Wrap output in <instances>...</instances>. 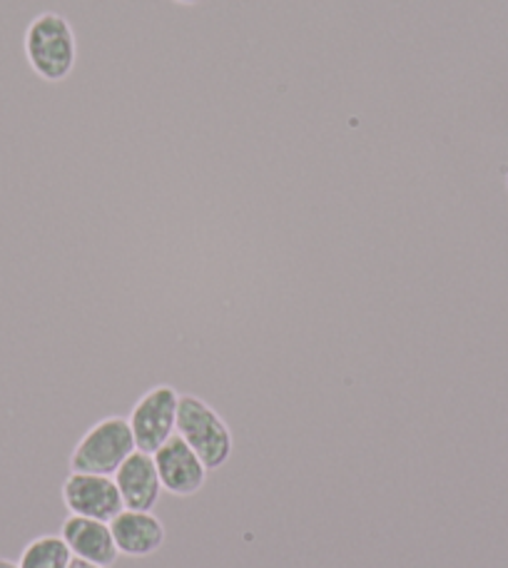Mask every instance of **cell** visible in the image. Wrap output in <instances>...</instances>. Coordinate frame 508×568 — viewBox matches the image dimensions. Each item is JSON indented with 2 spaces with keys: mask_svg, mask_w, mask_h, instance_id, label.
Returning a JSON list of instances; mask_svg holds the SVG:
<instances>
[{
  "mask_svg": "<svg viewBox=\"0 0 508 568\" xmlns=\"http://www.w3.org/2000/svg\"><path fill=\"white\" fill-rule=\"evenodd\" d=\"M135 436L123 417H105L90 426L70 454V469L80 474L115 476L128 456L135 452Z\"/></svg>",
  "mask_w": 508,
  "mask_h": 568,
  "instance_id": "obj_3",
  "label": "cell"
},
{
  "mask_svg": "<svg viewBox=\"0 0 508 568\" xmlns=\"http://www.w3.org/2000/svg\"><path fill=\"white\" fill-rule=\"evenodd\" d=\"M0 568H20L16 561H8V559H0Z\"/></svg>",
  "mask_w": 508,
  "mask_h": 568,
  "instance_id": "obj_12",
  "label": "cell"
},
{
  "mask_svg": "<svg viewBox=\"0 0 508 568\" xmlns=\"http://www.w3.org/2000/svg\"><path fill=\"white\" fill-rule=\"evenodd\" d=\"M63 501L70 514L108 524L125 509L115 479L103 474H70L63 484Z\"/></svg>",
  "mask_w": 508,
  "mask_h": 568,
  "instance_id": "obj_5",
  "label": "cell"
},
{
  "mask_svg": "<svg viewBox=\"0 0 508 568\" xmlns=\"http://www.w3.org/2000/svg\"><path fill=\"white\" fill-rule=\"evenodd\" d=\"M110 529H113L118 551L132 559L155 554L165 544V526L152 511L123 509L110 521Z\"/></svg>",
  "mask_w": 508,
  "mask_h": 568,
  "instance_id": "obj_9",
  "label": "cell"
},
{
  "mask_svg": "<svg viewBox=\"0 0 508 568\" xmlns=\"http://www.w3.org/2000/svg\"><path fill=\"white\" fill-rule=\"evenodd\" d=\"M177 3H182V6H195V3H200V0H177Z\"/></svg>",
  "mask_w": 508,
  "mask_h": 568,
  "instance_id": "obj_13",
  "label": "cell"
},
{
  "mask_svg": "<svg viewBox=\"0 0 508 568\" xmlns=\"http://www.w3.org/2000/svg\"><path fill=\"white\" fill-rule=\"evenodd\" d=\"M68 568H100V566H95V564H88V561H83V559H73L70 561V566Z\"/></svg>",
  "mask_w": 508,
  "mask_h": 568,
  "instance_id": "obj_11",
  "label": "cell"
},
{
  "mask_svg": "<svg viewBox=\"0 0 508 568\" xmlns=\"http://www.w3.org/2000/svg\"><path fill=\"white\" fill-rule=\"evenodd\" d=\"M75 556L68 549L63 536H38L20 554V568H68Z\"/></svg>",
  "mask_w": 508,
  "mask_h": 568,
  "instance_id": "obj_10",
  "label": "cell"
},
{
  "mask_svg": "<svg viewBox=\"0 0 508 568\" xmlns=\"http://www.w3.org/2000/svg\"><path fill=\"white\" fill-rule=\"evenodd\" d=\"M175 434L200 456L207 471L225 466L232 456V446H235L225 419L207 402L192 397V394L180 397Z\"/></svg>",
  "mask_w": 508,
  "mask_h": 568,
  "instance_id": "obj_2",
  "label": "cell"
},
{
  "mask_svg": "<svg viewBox=\"0 0 508 568\" xmlns=\"http://www.w3.org/2000/svg\"><path fill=\"white\" fill-rule=\"evenodd\" d=\"M60 536H63V541L68 544V549L73 551L75 559L95 564L100 568H110L120 556L113 529H110L108 521L70 514Z\"/></svg>",
  "mask_w": 508,
  "mask_h": 568,
  "instance_id": "obj_8",
  "label": "cell"
},
{
  "mask_svg": "<svg viewBox=\"0 0 508 568\" xmlns=\"http://www.w3.org/2000/svg\"><path fill=\"white\" fill-rule=\"evenodd\" d=\"M26 55L40 78L60 83L73 73L78 60L73 28L63 16L40 13L26 30Z\"/></svg>",
  "mask_w": 508,
  "mask_h": 568,
  "instance_id": "obj_1",
  "label": "cell"
},
{
  "mask_svg": "<svg viewBox=\"0 0 508 568\" xmlns=\"http://www.w3.org/2000/svg\"><path fill=\"white\" fill-rule=\"evenodd\" d=\"M115 484L120 489V496H123V506L125 509H135V511H150L155 509V504L160 501L162 489L158 466H155V456L148 452L135 449L123 466L115 471Z\"/></svg>",
  "mask_w": 508,
  "mask_h": 568,
  "instance_id": "obj_7",
  "label": "cell"
},
{
  "mask_svg": "<svg viewBox=\"0 0 508 568\" xmlns=\"http://www.w3.org/2000/svg\"><path fill=\"white\" fill-rule=\"evenodd\" d=\"M155 456V466L162 481V489L175 496L197 494L207 479V466L202 464L200 456L190 449L182 436H172Z\"/></svg>",
  "mask_w": 508,
  "mask_h": 568,
  "instance_id": "obj_6",
  "label": "cell"
},
{
  "mask_svg": "<svg viewBox=\"0 0 508 568\" xmlns=\"http://www.w3.org/2000/svg\"><path fill=\"white\" fill-rule=\"evenodd\" d=\"M506 182H508V178H506Z\"/></svg>",
  "mask_w": 508,
  "mask_h": 568,
  "instance_id": "obj_14",
  "label": "cell"
},
{
  "mask_svg": "<svg viewBox=\"0 0 508 568\" xmlns=\"http://www.w3.org/2000/svg\"><path fill=\"white\" fill-rule=\"evenodd\" d=\"M177 404H180V394L172 387H167V384L148 389L138 399L128 422L140 452L155 454L162 444L175 436Z\"/></svg>",
  "mask_w": 508,
  "mask_h": 568,
  "instance_id": "obj_4",
  "label": "cell"
}]
</instances>
